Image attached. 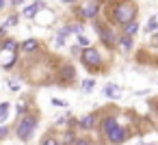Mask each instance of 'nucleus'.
Returning a JSON list of instances; mask_svg holds the SVG:
<instances>
[{
  "mask_svg": "<svg viewBox=\"0 0 158 145\" xmlns=\"http://www.w3.org/2000/svg\"><path fill=\"white\" fill-rule=\"evenodd\" d=\"M134 15H136V7L132 2H128V0H119V2L113 7V11H110V20L115 24H121V26L132 22Z\"/></svg>",
  "mask_w": 158,
  "mask_h": 145,
  "instance_id": "f257e3e1",
  "label": "nucleus"
},
{
  "mask_svg": "<svg viewBox=\"0 0 158 145\" xmlns=\"http://www.w3.org/2000/svg\"><path fill=\"white\" fill-rule=\"evenodd\" d=\"M102 132H104V136H106L110 143H115V145L126 141V130L117 123L115 117H104V119H102Z\"/></svg>",
  "mask_w": 158,
  "mask_h": 145,
  "instance_id": "f03ea898",
  "label": "nucleus"
},
{
  "mask_svg": "<svg viewBox=\"0 0 158 145\" xmlns=\"http://www.w3.org/2000/svg\"><path fill=\"white\" fill-rule=\"evenodd\" d=\"M18 61V41L15 39H7L0 48V65L5 69H11Z\"/></svg>",
  "mask_w": 158,
  "mask_h": 145,
  "instance_id": "7ed1b4c3",
  "label": "nucleus"
},
{
  "mask_svg": "<svg viewBox=\"0 0 158 145\" xmlns=\"http://www.w3.org/2000/svg\"><path fill=\"white\" fill-rule=\"evenodd\" d=\"M35 126H37V117H35V115H26V117H22L20 123H18V136H20V141H28V139L33 136Z\"/></svg>",
  "mask_w": 158,
  "mask_h": 145,
  "instance_id": "20e7f679",
  "label": "nucleus"
},
{
  "mask_svg": "<svg viewBox=\"0 0 158 145\" xmlns=\"http://www.w3.org/2000/svg\"><path fill=\"white\" fill-rule=\"evenodd\" d=\"M80 59H82V63H85V67H89V69H100L102 67V54L95 50V48H87L82 54H80Z\"/></svg>",
  "mask_w": 158,
  "mask_h": 145,
  "instance_id": "39448f33",
  "label": "nucleus"
},
{
  "mask_svg": "<svg viewBox=\"0 0 158 145\" xmlns=\"http://www.w3.org/2000/svg\"><path fill=\"white\" fill-rule=\"evenodd\" d=\"M95 15H98V2L95 0H87L78 9V18H82V20H93Z\"/></svg>",
  "mask_w": 158,
  "mask_h": 145,
  "instance_id": "423d86ee",
  "label": "nucleus"
},
{
  "mask_svg": "<svg viewBox=\"0 0 158 145\" xmlns=\"http://www.w3.org/2000/svg\"><path fill=\"white\" fill-rule=\"evenodd\" d=\"M98 31H100V37H102V44H104V46H115V41H117L115 37H117V35H115L108 26L104 28L102 24H98Z\"/></svg>",
  "mask_w": 158,
  "mask_h": 145,
  "instance_id": "0eeeda50",
  "label": "nucleus"
},
{
  "mask_svg": "<svg viewBox=\"0 0 158 145\" xmlns=\"http://www.w3.org/2000/svg\"><path fill=\"white\" fill-rule=\"evenodd\" d=\"M74 78H76V69L72 65H63L61 72H59V80L63 85H69V82H74Z\"/></svg>",
  "mask_w": 158,
  "mask_h": 145,
  "instance_id": "6e6552de",
  "label": "nucleus"
},
{
  "mask_svg": "<svg viewBox=\"0 0 158 145\" xmlns=\"http://www.w3.org/2000/svg\"><path fill=\"white\" fill-rule=\"evenodd\" d=\"M41 9H44V2H35V5H31V7L24 9V15H26V18H35Z\"/></svg>",
  "mask_w": 158,
  "mask_h": 145,
  "instance_id": "1a4fd4ad",
  "label": "nucleus"
},
{
  "mask_svg": "<svg viewBox=\"0 0 158 145\" xmlns=\"http://www.w3.org/2000/svg\"><path fill=\"white\" fill-rule=\"evenodd\" d=\"M104 95H108V97H119V95H121V91H119V87H117V85H113V82H110V85H106V87H104Z\"/></svg>",
  "mask_w": 158,
  "mask_h": 145,
  "instance_id": "9d476101",
  "label": "nucleus"
},
{
  "mask_svg": "<svg viewBox=\"0 0 158 145\" xmlns=\"http://www.w3.org/2000/svg\"><path fill=\"white\" fill-rule=\"evenodd\" d=\"M78 123H80V128L89 130V128H93V126H95V115H85V117H82Z\"/></svg>",
  "mask_w": 158,
  "mask_h": 145,
  "instance_id": "9b49d317",
  "label": "nucleus"
},
{
  "mask_svg": "<svg viewBox=\"0 0 158 145\" xmlns=\"http://www.w3.org/2000/svg\"><path fill=\"white\" fill-rule=\"evenodd\" d=\"M37 48H39L37 39H26V41L22 44V50H24V52H28V54H31V52H35Z\"/></svg>",
  "mask_w": 158,
  "mask_h": 145,
  "instance_id": "f8f14e48",
  "label": "nucleus"
},
{
  "mask_svg": "<svg viewBox=\"0 0 158 145\" xmlns=\"http://www.w3.org/2000/svg\"><path fill=\"white\" fill-rule=\"evenodd\" d=\"M136 28H139V26H136V22L132 20V22L123 24V35H128V37H130V35H134V33H136Z\"/></svg>",
  "mask_w": 158,
  "mask_h": 145,
  "instance_id": "ddd939ff",
  "label": "nucleus"
},
{
  "mask_svg": "<svg viewBox=\"0 0 158 145\" xmlns=\"http://www.w3.org/2000/svg\"><path fill=\"white\" fill-rule=\"evenodd\" d=\"M119 46H121L123 50H130V48H132V39H130L128 35H121V37H119Z\"/></svg>",
  "mask_w": 158,
  "mask_h": 145,
  "instance_id": "4468645a",
  "label": "nucleus"
},
{
  "mask_svg": "<svg viewBox=\"0 0 158 145\" xmlns=\"http://www.w3.org/2000/svg\"><path fill=\"white\" fill-rule=\"evenodd\" d=\"M7 115H9V104H7V102H2V104H0V123L7 119Z\"/></svg>",
  "mask_w": 158,
  "mask_h": 145,
  "instance_id": "2eb2a0df",
  "label": "nucleus"
},
{
  "mask_svg": "<svg viewBox=\"0 0 158 145\" xmlns=\"http://www.w3.org/2000/svg\"><path fill=\"white\" fill-rule=\"evenodd\" d=\"M18 20H20L18 15H11V18H9V20H7V22L2 24V28H9V26H15V24H18Z\"/></svg>",
  "mask_w": 158,
  "mask_h": 145,
  "instance_id": "dca6fc26",
  "label": "nucleus"
},
{
  "mask_svg": "<svg viewBox=\"0 0 158 145\" xmlns=\"http://www.w3.org/2000/svg\"><path fill=\"white\" fill-rule=\"evenodd\" d=\"M93 85H95V80H93V78H87V80L82 82V89H85V91H91Z\"/></svg>",
  "mask_w": 158,
  "mask_h": 145,
  "instance_id": "f3484780",
  "label": "nucleus"
},
{
  "mask_svg": "<svg viewBox=\"0 0 158 145\" xmlns=\"http://www.w3.org/2000/svg\"><path fill=\"white\" fill-rule=\"evenodd\" d=\"M78 44H80V46H85V48H89V37H85V35H78Z\"/></svg>",
  "mask_w": 158,
  "mask_h": 145,
  "instance_id": "a211bd4d",
  "label": "nucleus"
},
{
  "mask_svg": "<svg viewBox=\"0 0 158 145\" xmlns=\"http://www.w3.org/2000/svg\"><path fill=\"white\" fill-rule=\"evenodd\" d=\"M41 145H59V143H56V139H52V136H46V139L41 141Z\"/></svg>",
  "mask_w": 158,
  "mask_h": 145,
  "instance_id": "6ab92c4d",
  "label": "nucleus"
},
{
  "mask_svg": "<svg viewBox=\"0 0 158 145\" xmlns=\"http://www.w3.org/2000/svg\"><path fill=\"white\" fill-rule=\"evenodd\" d=\"M52 106H59V108H65L67 104H65L63 100H54V97H52Z\"/></svg>",
  "mask_w": 158,
  "mask_h": 145,
  "instance_id": "aec40b11",
  "label": "nucleus"
},
{
  "mask_svg": "<svg viewBox=\"0 0 158 145\" xmlns=\"http://www.w3.org/2000/svg\"><path fill=\"white\" fill-rule=\"evenodd\" d=\"M15 108H18V113H20V115H26V104H24V102H20Z\"/></svg>",
  "mask_w": 158,
  "mask_h": 145,
  "instance_id": "412c9836",
  "label": "nucleus"
},
{
  "mask_svg": "<svg viewBox=\"0 0 158 145\" xmlns=\"http://www.w3.org/2000/svg\"><path fill=\"white\" fill-rule=\"evenodd\" d=\"M156 26H158V24H156V20H152V22L147 24V28H149V31H156Z\"/></svg>",
  "mask_w": 158,
  "mask_h": 145,
  "instance_id": "4be33fe9",
  "label": "nucleus"
},
{
  "mask_svg": "<svg viewBox=\"0 0 158 145\" xmlns=\"http://www.w3.org/2000/svg\"><path fill=\"white\" fill-rule=\"evenodd\" d=\"M9 85H11V91H18V89H20V87H18V82H15V80H11V82H9Z\"/></svg>",
  "mask_w": 158,
  "mask_h": 145,
  "instance_id": "5701e85b",
  "label": "nucleus"
},
{
  "mask_svg": "<svg viewBox=\"0 0 158 145\" xmlns=\"http://www.w3.org/2000/svg\"><path fill=\"white\" fill-rule=\"evenodd\" d=\"M76 145H89V143H87L85 139H76Z\"/></svg>",
  "mask_w": 158,
  "mask_h": 145,
  "instance_id": "b1692460",
  "label": "nucleus"
},
{
  "mask_svg": "<svg viewBox=\"0 0 158 145\" xmlns=\"http://www.w3.org/2000/svg\"><path fill=\"white\" fill-rule=\"evenodd\" d=\"M22 2H24V0H11V5H15V7H20Z\"/></svg>",
  "mask_w": 158,
  "mask_h": 145,
  "instance_id": "393cba45",
  "label": "nucleus"
},
{
  "mask_svg": "<svg viewBox=\"0 0 158 145\" xmlns=\"http://www.w3.org/2000/svg\"><path fill=\"white\" fill-rule=\"evenodd\" d=\"M2 136H7V128H0V139Z\"/></svg>",
  "mask_w": 158,
  "mask_h": 145,
  "instance_id": "a878e982",
  "label": "nucleus"
},
{
  "mask_svg": "<svg viewBox=\"0 0 158 145\" xmlns=\"http://www.w3.org/2000/svg\"><path fill=\"white\" fill-rule=\"evenodd\" d=\"M5 5H7V2H5V0H0V9H5Z\"/></svg>",
  "mask_w": 158,
  "mask_h": 145,
  "instance_id": "bb28decb",
  "label": "nucleus"
},
{
  "mask_svg": "<svg viewBox=\"0 0 158 145\" xmlns=\"http://www.w3.org/2000/svg\"><path fill=\"white\" fill-rule=\"evenodd\" d=\"M61 2H65V5H69V2H74V0H61Z\"/></svg>",
  "mask_w": 158,
  "mask_h": 145,
  "instance_id": "cd10ccee",
  "label": "nucleus"
},
{
  "mask_svg": "<svg viewBox=\"0 0 158 145\" xmlns=\"http://www.w3.org/2000/svg\"><path fill=\"white\" fill-rule=\"evenodd\" d=\"M156 46H158V35H156Z\"/></svg>",
  "mask_w": 158,
  "mask_h": 145,
  "instance_id": "c85d7f7f",
  "label": "nucleus"
},
{
  "mask_svg": "<svg viewBox=\"0 0 158 145\" xmlns=\"http://www.w3.org/2000/svg\"><path fill=\"white\" fill-rule=\"evenodd\" d=\"M95 2H98V0H95Z\"/></svg>",
  "mask_w": 158,
  "mask_h": 145,
  "instance_id": "c756f323",
  "label": "nucleus"
}]
</instances>
